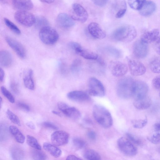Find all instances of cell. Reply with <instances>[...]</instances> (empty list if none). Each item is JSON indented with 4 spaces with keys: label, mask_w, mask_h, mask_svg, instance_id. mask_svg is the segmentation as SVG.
Here are the masks:
<instances>
[{
    "label": "cell",
    "mask_w": 160,
    "mask_h": 160,
    "mask_svg": "<svg viewBox=\"0 0 160 160\" xmlns=\"http://www.w3.org/2000/svg\"><path fill=\"white\" fill-rule=\"evenodd\" d=\"M135 81L129 76L124 77L118 82L117 86V93L120 98L128 99L133 97Z\"/></svg>",
    "instance_id": "6da1fadb"
},
{
    "label": "cell",
    "mask_w": 160,
    "mask_h": 160,
    "mask_svg": "<svg viewBox=\"0 0 160 160\" xmlns=\"http://www.w3.org/2000/svg\"><path fill=\"white\" fill-rule=\"evenodd\" d=\"M93 117L96 121L102 127L108 128L113 123L110 113L105 108L100 105H96L93 108Z\"/></svg>",
    "instance_id": "7a4b0ae2"
},
{
    "label": "cell",
    "mask_w": 160,
    "mask_h": 160,
    "mask_svg": "<svg viewBox=\"0 0 160 160\" xmlns=\"http://www.w3.org/2000/svg\"><path fill=\"white\" fill-rule=\"evenodd\" d=\"M137 34V31L133 26L125 25L115 30L112 34V37L117 41L128 42L132 41Z\"/></svg>",
    "instance_id": "3957f363"
},
{
    "label": "cell",
    "mask_w": 160,
    "mask_h": 160,
    "mask_svg": "<svg viewBox=\"0 0 160 160\" xmlns=\"http://www.w3.org/2000/svg\"><path fill=\"white\" fill-rule=\"evenodd\" d=\"M39 35L42 42L48 45H52L55 44L59 38V35L57 31L49 26H45L41 28Z\"/></svg>",
    "instance_id": "277c9868"
},
{
    "label": "cell",
    "mask_w": 160,
    "mask_h": 160,
    "mask_svg": "<svg viewBox=\"0 0 160 160\" xmlns=\"http://www.w3.org/2000/svg\"><path fill=\"white\" fill-rule=\"evenodd\" d=\"M117 144L120 151L127 156H133L137 153L136 147L128 138H120L118 140Z\"/></svg>",
    "instance_id": "5b68a950"
},
{
    "label": "cell",
    "mask_w": 160,
    "mask_h": 160,
    "mask_svg": "<svg viewBox=\"0 0 160 160\" xmlns=\"http://www.w3.org/2000/svg\"><path fill=\"white\" fill-rule=\"evenodd\" d=\"M14 17L17 22L27 27H30L35 24L36 20V18L32 13L25 10L16 11Z\"/></svg>",
    "instance_id": "8992f818"
},
{
    "label": "cell",
    "mask_w": 160,
    "mask_h": 160,
    "mask_svg": "<svg viewBox=\"0 0 160 160\" xmlns=\"http://www.w3.org/2000/svg\"><path fill=\"white\" fill-rule=\"evenodd\" d=\"M88 87V93L90 95L102 97L105 94V90L103 85L95 78L91 77L89 79Z\"/></svg>",
    "instance_id": "52a82bcc"
},
{
    "label": "cell",
    "mask_w": 160,
    "mask_h": 160,
    "mask_svg": "<svg viewBox=\"0 0 160 160\" xmlns=\"http://www.w3.org/2000/svg\"><path fill=\"white\" fill-rule=\"evenodd\" d=\"M71 16L74 20L83 23L87 20L88 14L86 10L81 5L75 3L72 6Z\"/></svg>",
    "instance_id": "ba28073f"
},
{
    "label": "cell",
    "mask_w": 160,
    "mask_h": 160,
    "mask_svg": "<svg viewBox=\"0 0 160 160\" xmlns=\"http://www.w3.org/2000/svg\"><path fill=\"white\" fill-rule=\"evenodd\" d=\"M109 68L112 74L117 77L124 76L128 71V67L125 63L117 60L111 61L109 63Z\"/></svg>",
    "instance_id": "9c48e42d"
},
{
    "label": "cell",
    "mask_w": 160,
    "mask_h": 160,
    "mask_svg": "<svg viewBox=\"0 0 160 160\" xmlns=\"http://www.w3.org/2000/svg\"><path fill=\"white\" fill-rule=\"evenodd\" d=\"M128 67L131 74L134 76H139L146 72L145 66L139 61L127 57Z\"/></svg>",
    "instance_id": "30bf717a"
},
{
    "label": "cell",
    "mask_w": 160,
    "mask_h": 160,
    "mask_svg": "<svg viewBox=\"0 0 160 160\" xmlns=\"http://www.w3.org/2000/svg\"><path fill=\"white\" fill-rule=\"evenodd\" d=\"M57 106L59 109L67 117L73 119H78L81 116L79 111L74 107L69 106L66 103L58 102Z\"/></svg>",
    "instance_id": "8fae6325"
},
{
    "label": "cell",
    "mask_w": 160,
    "mask_h": 160,
    "mask_svg": "<svg viewBox=\"0 0 160 160\" xmlns=\"http://www.w3.org/2000/svg\"><path fill=\"white\" fill-rule=\"evenodd\" d=\"M69 135L67 132L62 130H58L53 132L51 136L52 143L56 146H62L68 143Z\"/></svg>",
    "instance_id": "7c38bea8"
},
{
    "label": "cell",
    "mask_w": 160,
    "mask_h": 160,
    "mask_svg": "<svg viewBox=\"0 0 160 160\" xmlns=\"http://www.w3.org/2000/svg\"><path fill=\"white\" fill-rule=\"evenodd\" d=\"M148 90V85L140 80L135 81L133 97L135 99L142 98L147 96Z\"/></svg>",
    "instance_id": "4fadbf2b"
},
{
    "label": "cell",
    "mask_w": 160,
    "mask_h": 160,
    "mask_svg": "<svg viewBox=\"0 0 160 160\" xmlns=\"http://www.w3.org/2000/svg\"><path fill=\"white\" fill-rule=\"evenodd\" d=\"M6 42L19 57L24 58L26 55L25 48L22 44L17 40L10 37L5 38Z\"/></svg>",
    "instance_id": "5bb4252c"
},
{
    "label": "cell",
    "mask_w": 160,
    "mask_h": 160,
    "mask_svg": "<svg viewBox=\"0 0 160 160\" xmlns=\"http://www.w3.org/2000/svg\"><path fill=\"white\" fill-rule=\"evenodd\" d=\"M148 48L146 43L142 40H138L134 42L133 46V52L134 56L138 58L146 57L148 53Z\"/></svg>",
    "instance_id": "9a60e30c"
},
{
    "label": "cell",
    "mask_w": 160,
    "mask_h": 160,
    "mask_svg": "<svg viewBox=\"0 0 160 160\" xmlns=\"http://www.w3.org/2000/svg\"><path fill=\"white\" fill-rule=\"evenodd\" d=\"M74 20L71 16L65 13H61L58 15L56 22L60 27L68 28L72 27L74 25Z\"/></svg>",
    "instance_id": "2e32d148"
},
{
    "label": "cell",
    "mask_w": 160,
    "mask_h": 160,
    "mask_svg": "<svg viewBox=\"0 0 160 160\" xmlns=\"http://www.w3.org/2000/svg\"><path fill=\"white\" fill-rule=\"evenodd\" d=\"M88 29L90 34L95 38L102 39L106 37L105 32L97 22L90 23L88 25Z\"/></svg>",
    "instance_id": "e0dca14e"
},
{
    "label": "cell",
    "mask_w": 160,
    "mask_h": 160,
    "mask_svg": "<svg viewBox=\"0 0 160 160\" xmlns=\"http://www.w3.org/2000/svg\"><path fill=\"white\" fill-rule=\"evenodd\" d=\"M70 99L76 102H83L90 100L89 94L80 91H73L69 92L67 95Z\"/></svg>",
    "instance_id": "ac0fdd59"
},
{
    "label": "cell",
    "mask_w": 160,
    "mask_h": 160,
    "mask_svg": "<svg viewBox=\"0 0 160 160\" xmlns=\"http://www.w3.org/2000/svg\"><path fill=\"white\" fill-rule=\"evenodd\" d=\"M23 80L25 86L27 88L33 90L35 84L33 78V72L31 69L25 70L23 73Z\"/></svg>",
    "instance_id": "d6986e66"
},
{
    "label": "cell",
    "mask_w": 160,
    "mask_h": 160,
    "mask_svg": "<svg viewBox=\"0 0 160 160\" xmlns=\"http://www.w3.org/2000/svg\"><path fill=\"white\" fill-rule=\"evenodd\" d=\"M159 30L154 29L144 33L141 37V40L146 44L155 41L158 37Z\"/></svg>",
    "instance_id": "ffe728a7"
},
{
    "label": "cell",
    "mask_w": 160,
    "mask_h": 160,
    "mask_svg": "<svg viewBox=\"0 0 160 160\" xmlns=\"http://www.w3.org/2000/svg\"><path fill=\"white\" fill-rule=\"evenodd\" d=\"M156 8V4L154 2L151 1H146L139 10L140 13L143 16H150L155 12Z\"/></svg>",
    "instance_id": "44dd1931"
},
{
    "label": "cell",
    "mask_w": 160,
    "mask_h": 160,
    "mask_svg": "<svg viewBox=\"0 0 160 160\" xmlns=\"http://www.w3.org/2000/svg\"><path fill=\"white\" fill-rule=\"evenodd\" d=\"M12 2L14 7L19 10H30L33 7L31 0H12Z\"/></svg>",
    "instance_id": "7402d4cb"
},
{
    "label": "cell",
    "mask_w": 160,
    "mask_h": 160,
    "mask_svg": "<svg viewBox=\"0 0 160 160\" xmlns=\"http://www.w3.org/2000/svg\"><path fill=\"white\" fill-rule=\"evenodd\" d=\"M12 58L11 54L8 51L2 50L0 52V63L3 67L8 68L12 64Z\"/></svg>",
    "instance_id": "603a6c76"
},
{
    "label": "cell",
    "mask_w": 160,
    "mask_h": 160,
    "mask_svg": "<svg viewBox=\"0 0 160 160\" xmlns=\"http://www.w3.org/2000/svg\"><path fill=\"white\" fill-rule=\"evenodd\" d=\"M152 101L150 98L146 96L140 99H135L133 102L134 107L140 110H144L149 108L151 105Z\"/></svg>",
    "instance_id": "cb8c5ba5"
},
{
    "label": "cell",
    "mask_w": 160,
    "mask_h": 160,
    "mask_svg": "<svg viewBox=\"0 0 160 160\" xmlns=\"http://www.w3.org/2000/svg\"><path fill=\"white\" fill-rule=\"evenodd\" d=\"M148 139L154 144L160 143V123H156L154 125L152 133L148 137Z\"/></svg>",
    "instance_id": "d4e9b609"
},
{
    "label": "cell",
    "mask_w": 160,
    "mask_h": 160,
    "mask_svg": "<svg viewBox=\"0 0 160 160\" xmlns=\"http://www.w3.org/2000/svg\"><path fill=\"white\" fill-rule=\"evenodd\" d=\"M43 147L44 150L55 158L59 157L61 155L62 152L61 149L53 144L45 142Z\"/></svg>",
    "instance_id": "484cf974"
},
{
    "label": "cell",
    "mask_w": 160,
    "mask_h": 160,
    "mask_svg": "<svg viewBox=\"0 0 160 160\" xmlns=\"http://www.w3.org/2000/svg\"><path fill=\"white\" fill-rule=\"evenodd\" d=\"M76 53L87 59L96 60L98 57V54L95 52L88 49H84L82 47Z\"/></svg>",
    "instance_id": "4316f807"
},
{
    "label": "cell",
    "mask_w": 160,
    "mask_h": 160,
    "mask_svg": "<svg viewBox=\"0 0 160 160\" xmlns=\"http://www.w3.org/2000/svg\"><path fill=\"white\" fill-rule=\"evenodd\" d=\"M9 129L10 132L17 142L20 143L24 142L25 140V136L17 127L10 126L9 127Z\"/></svg>",
    "instance_id": "83f0119b"
},
{
    "label": "cell",
    "mask_w": 160,
    "mask_h": 160,
    "mask_svg": "<svg viewBox=\"0 0 160 160\" xmlns=\"http://www.w3.org/2000/svg\"><path fill=\"white\" fill-rule=\"evenodd\" d=\"M84 157L88 160H98L101 159L100 154L97 152L91 149H87L84 152Z\"/></svg>",
    "instance_id": "f1b7e54d"
},
{
    "label": "cell",
    "mask_w": 160,
    "mask_h": 160,
    "mask_svg": "<svg viewBox=\"0 0 160 160\" xmlns=\"http://www.w3.org/2000/svg\"><path fill=\"white\" fill-rule=\"evenodd\" d=\"M150 68L152 72L160 73V57L155 58L151 62Z\"/></svg>",
    "instance_id": "f546056e"
},
{
    "label": "cell",
    "mask_w": 160,
    "mask_h": 160,
    "mask_svg": "<svg viewBox=\"0 0 160 160\" xmlns=\"http://www.w3.org/2000/svg\"><path fill=\"white\" fill-rule=\"evenodd\" d=\"M129 6L133 9L139 10L142 7L146 0H128Z\"/></svg>",
    "instance_id": "4dcf8cb0"
},
{
    "label": "cell",
    "mask_w": 160,
    "mask_h": 160,
    "mask_svg": "<svg viewBox=\"0 0 160 160\" xmlns=\"http://www.w3.org/2000/svg\"><path fill=\"white\" fill-rule=\"evenodd\" d=\"M26 141L27 144L30 147L35 149L41 150V147L36 139L30 135L27 136Z\"/></svg>",
    "instance_id": "1f68e13d"
},
{
    "label": "cell",
    "mask_w": 160,
    "mask_h": 160,
    "mask_svg": "<svg viewBox=\"0 0 160 160\" xmlns=\"http://www.w3.org/2000/svg\"><path fill=\"white\" fill-rule=\"evenodd\" d=\"M11 154L12 158L15 160L22 159L24 156L23 151L17 147L11 149Z\"/></svg>",
    "instance_id": "d6a6232c"
},
{
    "label": "cell",
    "mask_w": 160,
    "mask_h": 160,
    "mask_svg": "<svg viewBox=\"0 0 160 160\" xmlns=\"http://www.w3.org/2000/svg\"><path fill=\"white\" fill-rule=\"evenodd\" d=\"M36 18V20L35 24L36 27L37 28L41 29L44 27L48 26L49 22L44 17L40 16Z\"/></svg>",
    "instance_id": "836d02e7"
},
{
    "label": "cell",
    "mask_w": 160,
    "mask_h": 160,
    "mask_svg": "<svg viewBox=\"0 0 160 160\" xmlns=\"http://www.w3.org/2000/svg\"><path fill=\"white\" fill-rule=\"evenodd\" d=\"M106 50L109 55L114 58H119L122 56L121 51L114 47H108L106 48Z\"/></svg>",
    "instance_id": "e575fe53"
},
{
    "label": "cell",
    "mask_w": 160,
    "mask_h": 160,
    "mask_svg": "<svg viewBox=\"0 0 160 160\" xmlns=\"http://www.w3.org/2000/svg\"><path fill=\"white\" fill-rule=\"evenodd\" d=\"M4 21L6 25L14 33L19 35L21 33V31L19 28L9 19L4 18Z\"/></svg>",
    "instance_id": "d590c367"
},
{
    "label": "cell",
    "mask_w": 160,
    "mask_h": 160,
    "mask_svg": "<svg viewBox=\"0 0 160 160\" xmlns=\"http://www.w3.org/2000/svg\"><path fill=\"white\" fill-rule=\"evenodd\" d=\"M40 150L35 149L32 152V158L35 160H45L47 158L46 155Z\"/></svg>",
    "instance_id": "8d00e7d4"
},
{
    "label": "cell",
    "mask_w": 160,
    "mask_h": 160,
    "mask_svg": "<svg viewBox=\"0 0 160 160\" xmlns=\"http://www.w3.org/2000/svg\"><path fill=\"white\" fill-rule=\"evenodd\" d=\"M81 65L82 61L80 59L77 58L75 59L70 67L71 71L74 73H77L80 70Z\"/></svg>",
    "instance_id": "74e56055"
},
{
    "label": "cell",
    "mask_w": 160,
    "mask_h": 160,
    "mask_svg": "<svg viewBox=\"0 0 160 160\" xmlns=\"http://www.w3.org/2000/svg\"><path fill=\"white\" fill-rule=\"evenodd\" d=\"M7 115L9 119L13 123L21 126L20 122L18 116L9 109L6 112Z\"/></svg>",
    "instance_id": "f35d334b"
},
{
    "label": "cell",
    "mask_w": 160,
    "mask_h": 160,
    "mask_svg": "<svg viewBox=\"0 0 160 160\" xmlns=\"http://www.w3.org/2000/svg\"><path fill=\"white\" fill-rule=\"evenodd\" d=\"M147 118L134 120L132 121V122L133 127L137 128H141L144 127L147 123Z\"/></svg>",
    "instance_id": "ab89813d"
},
{
    "label": "cell",
    "mask_w": 160,
    "mask_h": 160,
    "mask_svg": "<svg viewBox=\"0 0 160 160\" xmlns=\"http://www.w3.org/2000/svg\"><path fill=\"white\" fill-rule=\"evenodd\" d=\"M1 92L7 99L11 103H13L15 102V99L11 92L8 91L5 87L2 86L1 88Z\"/></svg>",
    "instance_id": "60d3db41"
},
{
    "label": "cell",
    "mask_w": 160,
    "mask_h": 160,
    "mask_svg": "<svg viewBox=\"0 0 160 160\" xmlns=\"http://www.w3.org/2000/svg\"><path fill=\"white\" fill-rule=\"evenodd\" d=\"M72 142L74 146L78 149H82L84 147L86 143L82 139L78 137L73 139Z\"/></svg>",
    "instance_id": "b9f144b4"
},
{
    "label": "cell",
    "mask_w": 160,
    "mask_h": 160,
    "mask_svg": "<svg viewBox=\"0 0 160 160\" xmlns=\"http://www.w3.org/2000/svg\"><path fill=\"white\" fill-rule=\"evenodd\" d=\"M127 5L126 2L123 1L122 2L121 8L118 11L115 15L117 18H120L125 14L127 10Z\"/></svg>",
    "instance_id": "7bdbcfd3"
},
{
    "label": "cell",
    "mask_w": 160,
    "mask_h": 160,
    "mask_svg": "<svg viewBox=\"0 0 160 160\" xmlns=\"http://www.w3.org/2000/svg\"><path fill=\"white\" fill-rule=\"evenodd\" d=\"M127 136L128 138L133 143L138 145H142V140L139 138L136 137L130 133H127Z\"/></svg>",
    "instance_id": "ee69618b"
},
{
    "label": "cell",
    "mask_w": 160,
    "mask_h": 160,
    "mask_svg": "<svg viewBox=\"0 0 160 160\" xmlns=\"http://www.w3.org/2000/svg\"><path fill=\"white\" fill-rule=\"evenodd\" d=\"M153 87L156 89H160V75L154 78L152 81Z\"/></svg>",
    "instance_id": "f6af8a7d"
},
{
    "label": "cell",
    "mask_w": 160,
    "mask_h": 160,
    "mask_svg": "<svg viewBox=\"0 0 160 160\" xmlns=\"http://www.w3.org/2000/svg\"><path fill=\"white\" fill-rule=\"evenodd\" d=\"M10 88L12 91L15 94L19 93V90L18 84L15 82L12 81L10 83Z\"/></svg>",
    "instance_id": "bcb514c9"
},
{
    "label": "cell",
    "mask_w": 160,
    "mask_h": 160,
    "mask_svg": "<svg viewBox=\"0 0 160 160\" xmlns=\"http://www.w3.org/2000/svg\"><path fill=\"white\" fill-rule=\"evenodd\" d=\"M94 3L97 6L102 7L107 4L108 0H92Z\"/></svg>",
    "instance_id": "7dc6e473"
},
{
    "label": "cell",
    "mask_w": 160,
    "mask_h": 160,
    "mask_svg": "<svg viewBox=\"0 0 160 160\" xmlns=\"http://www.w3.org/2000/svg\"><path fill=\"white\" fill-rule=\"evenodd\" d=\"M42 125L45 127L54 130L58 129V128L53 123L49 122H45L43 123Z\"/></svg>",
    "instance_id": "c3c4849f"
},
{
    "label": "cell",
    "mask_w": 160,
    "mask_h": 160,
    "mask_svg": "<svg viewBox=\"0 0 160 160\" xmlns=\"http://www.w3.org/2000/svg\"><path fill=\"white\" fill-rule=\"evenodd\" d=\"M17 105L19 108L27 111H29L30 110L29 106L25 103L19 102L17 103Z\"/></svg>",
    "instance_id": "681fc988"
},
{
    "label": "cell",
    "mask_w": 160,
    "mask_h": 160,
    "mask_svg": "<svg viewBox=\"0 0 160 160\" xmlns=\"http://www.w3.org/2000/svg\"><path fill=\"white\" fill-rule=\"evenodd\" d=\"M155 42L154 49L156 52L160 55V36L158 37Z\"/></svg>",
    "instance_id": "f907efd6"
},
{
    "label": "cell",
    "mask_w": 160,
    "mask_h": 160,
    "mask_svg": "<svg viewBox=\"0 0 160 160\" xmlns=\"http://www.w3.org/2000/svg\"><path fill=\"white\" fill-rule=\"evenodd\" d=\"M59 68L60 72L63 74H65L67 72V68L66 65L63 62H60L59 64Z\"/></svg>",
    "instance_id": "816d5d0a"
},
{
    "label": "cell",
    "mask_w": 160,
    "mask_h": 160,
    "mask_svg": "<svg viewBox=\"0 0 160 160\" xmlns=\"http://www.w3.org/2000/svg\"><path fill=\"white\" fill-rule=\"evenodd\" d=\"M87 136L88 138L92 140H95L96 139V133L94 131L92 130H89L88 132Z\"/></svg>",
    "instance_id": "f5cc1de1"
},
{
    "label": "cell",
    "mask_w": 160,
    "mask_h": 160,
    "mask_svg": "<svg viewBox=\"0 0 160 160\" xmlns=\"http://www.w3.org/2000/svg\"><path fill=\"white\" fill-rule=\"evenodd\" d=\"M67 160H81L82 159L78 157L73 155H70L67 156L66 158Z\"/></svg>",
    "instance_id": "db71d44e"
},
{
    "label": "cell",
    "mask_w": 160,
    "mask_h": 160,
    "mask_svg": "<svg viewBox=\"0 0 160 160\" xmlns=\"http://www.w3.org/2000/svg\"><path fill=\"white\" fill-rule=\"evenodd\" d=\"M5 72L4 70L1 68L0 69V80L1 82H2L4 79Z\"/></svg>",
    "instance_id": "11a10c76"
},
{
    "label": "cell",
    "mask_w": 160,
    "mask_h": 160,
    "mask_svg": "<svg viewBox=\"0 0 160 160\" xmlns=\"http://www.w3.org/2000/svg\"><path fill=\"white\" fill-rule=\"evenodd\" d=\"M98 63H99L101 65L103 66L105 65V62L101 58H98L97 59Z\"/></svg>",
    "instance_id": "9f6ffc18"
},
{
    "label": "cell",
    "mask_w": 160,
    "mask_h": 160,
    "mask_svg": "<svg viewBox=\"0 0 160 160\" xmlns=\"http://www.w3.org/2000/svg\"><path fill=\"white\" fill-rule=\"evenodd\" d=\"M26 125L30 128L34 129L35 128V127L34 124L31 122H28L26 123Z\"/></svg>",
    "instance_id": "6f0895ef"
},
{
    "label": "cell",
    "mask_w": 160,
    "mask_h": 160,
    "mask_svg": "<svg viewBox=\"0 0 160 160\" xmlns=\"http://www.w3.org/2000/svg\"><path fill=\"white\" fill-rule=\"evenodd\" d=\"M41 2L47 3H52L54 0H39Z\"/></svg>",
    "instance_id": "680465c9"
},
{
    "label": "cell",
    "mask_w": 160,
    "mask_h": 160,
    "mask_svg": "<svg viewBox=\"0 0 160 160\" xmlns=\"http://www.w3.org/2000/svg\"><path fill=\"white\" fill-rule=\"evenodd\" d=\"M52 112L53 114L57 115L60 117H61V114L59 112L55 110H52Z\"/></svg>",
    "instance_id": "91938a15"
},
{
    "label": "cell",
    "mask_w": 160,
    "mask_h": 160,
    "mask_svg": "<svg viewBox=\"0 0 160 160\" xmlns=\"http://www.w3.org/2000/svg\"><path fill=\"white\" fill-rule=\"evenodd\" d=\"M158 152L160 153V147L158 148Z\"/></svg>",
    "instance_id": "94428289"
},
{
    "label": "cell",
    "mask_w": 160,
    "mask_h": 160,
    "mask_svg": "<svg viewBox=\"0 0 160 160\" xmlns=\"http://www.w3.org/2000/svg\"><path fill=\"white\" fill-rule=\"evenodd\" d=\"M159 96H160V93H159Z\"/></svg>",
    "instance_id": "6125c7cd"
},
{
    "label": "cell",
    "mask_w": 160,
    "mask_h": 160,
    "mask_svg": "<svg viewBox=\"0 0 160 160\" xmlns=\"http://www.w3.org/2000/svg\"></svg>",
    "instance_id": "be15d7a7"
}]
</instances>
